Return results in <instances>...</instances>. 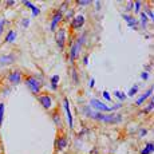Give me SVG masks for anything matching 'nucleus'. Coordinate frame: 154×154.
Masks as SVG:
<instances>
[{"label":"nucleus","instance_id":"obj_1","mask_svg":"<svg viewBox=\"0 0 154 154\" xmlns=\"http://www.w3.org/2000/svg\"><path fill=\"white\" fill-rule=\"evenodd\" d=\"M85 111L87 112V117L93 118V119L97 121H102V122H107V123H119L122 121V117L119 114H110V115H106V114H100L98 111H90L88 109H85Z\"/></svg>","mask_w":154,"mask_h":154},{"label":"nucleus","instance_id":"obj_2","mask_svg":"<svg viewBox=\"0 0 154 154\" xmlns=\"http://www.w3.org/2000/svg\"><path fill=\"white\" fill-rule=\"evenodd\" d=\"M26 86L28 87V90L32 94H39L40 88H42V83L38 81L35 76H27L26 78Z\"/></svg>","mask_w":154,"mask_h":154},{"label":"nucleus","instance_id":"obj_3","mask_svg":"<svg viewBox=\"0 0 154 154\" xmlns=\"http://www.w3.org/2000/svg\"><path fill=\"white\" fill-rule=\"evenodd\" d=\"M85 42V35L83 36H79L78 40L75 43L71 44V50H70V62H74L79 55V51H81V47H82V43Z\"/></svg>","mask_w":154,"mask_h":154},{"label":"nucleus","instance_id":"obj_4","mask_svg":"<svg viewBox=\"0 0 154 154\" xmlns=\"http://www.w3.org/2000/svg\"><path fill=\"white\" fill-rule=\"evenodd\" d=\"M90 105H91V107L97 109V110H100V111H112V110H114V107L106 106L105 103H102V102H100V100H98V99H91Z\"/></svg>","mask_w":154,"mask_h":154},{"label":"nucleus","instance_id":"obj_5","mask_svg":"<svg viewBox=\"0 0 154 154\" xmlns=\"http://www.w3.org/2000/svg\"><path fill=\"white\" fill-rule=\"evenodd\" d=\"M64 42H66V29L60 28L56 32V43H58V47L60 48V51L64 50Z\"/></svg>","mask_w":154,"mask_h":154},{"label":"nucleus","instance_id":"obj_6","mask_svg":"<svg viewBox=\"0 0 154 154\" xmlns=\"http://www.w3.org/2000/svg\"><path fill=\"white\" fill-rule=\"evenodd\" d=\"M22 79V71L19 70H12L10 74H8V81L12 85H17Z\"/></svg>","mask_w":154,"mask_h":154},{"label":"nucleus","instance_id":"obj_7","mask_svg":"<svg viewBox=\"0 0 154 154\" xmlns=\"http://www.w3.org/2000/svg\"><path fill=\"white\" fill-rule=\"evenodd\" d=\"M85 16L83 15H76V16H74L72 22H71V27H72L74 29H79L82 28V26L85 24Z\"/></svg>","mask_w":154,"mask_h":154},{"label":"nucleus","instance_id":"obj_8","mask_svg":"<svg viewBox=\"0 0 154 154\" xmlns=\"http://www.w3.org/2000/svg\"><path fill=\"white\" fill-rule=\"evenodd\" d=\"M38 100L42 103V106L44 109H50L52 106V98L47 94H43V95H39L38 97Z\"/></svg>","mask_w":154,"mask_h":154},{"label":"nucleus","instance_id":"obj_9","mask_svg":"<svg viewBox=\"0 0 154 154\" xmlns=\"http://www.w3.org/2000/svg\"><path fill=\"white\" fill-rule=\"evenodd\" d=\"M63 19V14L60 12V11H58V12H55V15L52 16V20H51V31H55L56 27H58V23L60 22V20Z\"/></svg>","mask_w":154,"mask_h":154},{"label":"nucleus","instance_id":"obj_10","mask_svg":"<svg viewBox=\"0 0 154 154\" xmlns=\"http://www.w3.org/2000/svg\"><path fill=\"white\" fill-rule=\"evenodd\" d=\"M63 106H64V110H66V114H67V119H69V126H70V127H72V126H74L72 115H71L70 105H69V100H67V98H64V99H63Z\"/></svg>","mask_w":154,"mask_h":154},{"label":"nucleus","instance_id":"obj_11","mask_svg":"<svg viewBox=\"0 0 154 154\" xmlns=\"http://www.w3.org/2000/svg\"><path fill=\"white\" fill-rule=\"evenodd\" d=\"M55 146H56V150H58V152H62V150L67 146V138L63 137V135L59 137L58 140H56V142H55Z\"/></svg>","mask_w":154,"mask_h":154},{"label":"nucleus","instance_id":"obj_12","mask_svg":"<svg viewBox=\"0 0 154 154\" xmlns=\"http://www.w3.org/2000/svg\"><path fill=\"white\" fill-rule=\"evenodd\" d=\"M14 60H15V55L14 54L2 55V56H0V66H4V64H11Z\"/></svg>","mask_w":154,"mask_h":154},{"label":"nucleus","instance_id":"obj_13","mask_svg":"<svg viewBox=\"0 0 154 154\" xmlns=\"http://www.w3.org/2000/svg\"><path fill=\"white\" fill-rule=\"evenodd\" d=\"M122 17L127 22V24H129V27H131V28H137V26H138V22H137V19L135 17H133V16H130V15H122Z\"/></svg>","mask_w":154,"mask_h":154},{"label":"nucleus","instance_id":"obj_14","mask_svg":"<svg viewBox=\"0 0 154 154\" xmlns=\"http://www.w3.org/2000/svg\"><path fill=\"white\" fill-rule=\"evenodd\" d=\"M152 93H153V88H150V90L149 91H147V93L146 94H143V95H142V97H140V98H138L137 99V102H135V103H137V105L138 106H141L142 105V103H143L145 102V100H146L147 98H149V97L150 95H152Z\"/></svg>","mask_w":154,"mask_h":154},{"label":"nucleus","instance_id":"obj_15","mask_svg":"<svg viewBox=\"0 0 154 154\" xmlns=\"http://www.w3.org/2000/svg\"><path fill=\"white\" fill-rule=\"evenodd\" d=\"M24 4L27 5L28 8H31V10H32V15H34V16H36V15H39V12H40V11H39V8H36V7H35V5L32 4L31 2H24Z\"/></svg>","mask_w":154,"mask_h":154},{"label":"nucleus","instance_id":"obj_16","mask_svg":"<svg viewBox=\"0 0 154 154\" xmlns=\"http://www.w3.org/2000/svg\"><path fill=\"white\" fill-rule=\"evenodd\" d=\"M15 39H16V32L15 31H10L7 35V38H5V42L7 43H12L15 42Z\"/></svg>","mask_w":154,"mask_h":154},{"label":"nucleus","instance_id":"obj_17","mask_svg":"<svg viewBox=\"0 0 154 154\" xmlns=\"http://www.w3.org/2000/svg\"><path fill=\"white\" fill-rule=\"evenodd\" d=\"M153 150H154V145L152 143V142H150V143H147L146 147H145V149L141 152V154H152Z\"/></svg>","mask_w":154,"mask_h":154},{"label":"nucleus","instance_id":"obj_18","mask_svg":"<svg viewBox=\"0 0 154 154\" xmlns=\"http://www.w3.org/2000/svg\"><path fill=\"white\" fill-rule=\"evenodd\" d=\"M140 16H141V26H142V28H145L147 24V15L146 12H141Z\"/></svg>","mask_w":154,"mask_h":154},{"label":"nucleus","instance_id":"obj_19","mask_svg":"<svg viewBox=\"0 0 154 154\" xmlns=\"http://www.w3.org/2000/svg\"><path fill=\"white\" fill-rule=\"evenodd\" d=\"M54 121H55L56 126H58V127H62V119L59 118V112H58V111L54 112Z\"/></svg>","mask_w":154,"mask_h":154},{"label":"nucleus","instance_id":"obj_20","mask_svg":"<svg viewBox=\"0 0 154 154\" xmlns=\"http://www.w3.org/2000/svg\"><path fill=\"white\" fill-rule=\"evenodd\" d=\"M58 82H59V75H54V76L51 78V83H52L51 87L54 88V90L56 88V85H58Z\"/></svg>","mask_w":154,"mask_h":154},{"label":"nucleus","instance_id":"obj_21","mask_svg":"<svg viewBox=\"0 0 154 154\" xmlns=\"http://www.w3.org/2000/svg\"><path fill=\"white\" fill-rule=\"evenodd\" d=\"M3 117H4V103H0V126L3 125Z\"/></svg>","mask_w":154,"mask_h":154},{"label":"nucleus","instance_id":"obj_22","mask_svg":"<svg viewBox=\"0 0 154 154\" xmlns=\"http://www.w3.org/2000/svg\"><path fill=\"white\" fill-rule=\"evenodd\" d=\"M71 74H72V81H74V83H78V74H76V70L74 69L72 71H71Z\"/></svg>","mask_w":154,"mask_h":154},{"label":"nucleus","instance_id":"obj_23","mask_svg":"<svg viewBox=\"0 0 154 154\" xmlns=\"http://www.w3.org/2000/svg\"><path fill=\"white\" fill-rule=\"evenodd\" d=\"M137 91H138V86H133V87L130 88V91H129V95H135Z\"/></svg>","mask_w":154,"mask_h":154},{"label":"nucleus","instance_id":"obj_24","mask_svg":"<svg viewBox=\"0 0 154 154\" xmlns=\"http://www.w3.org/2000/svg\"><path fill=\"white\" fill-rule=\"evenodd\" d=\"M153 107H154V102L152 100V102L149 103V106H147V107L143 110V112H149V111H152V110H153Z\"/></svg>","mask_w":154,"mask_h":154},{"label":"nucleus","instance_id":"obj_25","mask_svg":"<svg viewBox=\"0 0 154 154\" xmlns=\"http://www.w3.org/2000/svg\"><path fill=\"white\" fill-rule=\"evenodd\" d=\"M76 4L78 5H88V4H91V2H88V0H79V2H76Z\"/></svg>","mask_w":154,"mask_h":154},{"label":"nucleus","instance_id":"obj_26","mask_svg":"<svg viewBox=\"0 0 154 154\" xmlns=\"http://www.w3.org/2000/svg\"><path fill=\"white\" fill-rule=\"evenodd\" d=\"M114 95H115V97H118L119 99H125V98H126V95H125V94H122L121 91H115Z\"/></svg>","mask_w":154,"mask_h":154},{"label":"nucleus","instance_id":"obj_27","mask_svg":"<svg viewBox=\"0 0 154 154\" xmlns=\"http://www.w3.org/2000/svg\"><path fill=\"white\" fill-rule=\"evenodd\" d=\"M140 8H141V2L138 0V2L134 3V11L135 12H140Z\"/></svg>","mask_w":154,"mask_h":154},{"label":"nucleus","instance_id":"obj_28","mask_svg":"<svg viewBox=\"0 0 154 154\" xmlns=\"http://www.w3.org/2000/svg\"><path fill=\"white\" fill-rule=\"evenodd\" d=\"M4 26H5V20L0 19V35H2V32L4 31Z\"/></svg>","mask_w":154,"mask_h":154},{"label":"nucleus","instance_id":"obj_29","mask_svg":"<svg viewBox=\"0 0 154 154\" xmlns=\"http://www.w3.org/2000/svg\"><path fill=\"white\" fill-rule=\"evenodd\" d=\"M133 5H134V3H133V2H127V4H126V10H127V11H130V10L133 8Z\"/></svg>","mask_w":154,"mask_h":154},{"label":"nucleus","instance_id":"obj_30","mask_svg":"<svg viewBox=\"0 0 154 154\" xmlns=\"http://www.w3.org/2000/svg\"><path fill=\"white\" fill-rule=\"evenodd\" d=\"M141 78L142 79H147V78H149V74H147V72H142L141 74Z\"/></svg>","mask_w":154,"mask_h":154},{"label":"nucleus","instance_id":"obj_31","mask_svg":"<svg viewBox=\"0 0 154 154\" xmlns=\"http://www.w3.org/2000/svg\"><path fill=\"white\" fill-rule=\"evenodd\" d=\"M103 97H105V99H107V100H110L111 98H110V95H109V93L107 91H105V93H103Z\"/></svg>","mask_w":154,"mask_h":154},{"label":"nucleus","instance_id":"obj_32","mask_svg":"<svg viewBox=\"0 0 154 154\" xmlns=\"http://www.w3.org/2000/svg\"><path fill=\"white\" fill-rule=\"evenodd\" d=\"M28 24H29V20H28V19H24V20H23V26H24V27H27Z\"/></svg>","mask_w":154,"mask_h":154},{"label":"nucleus","instance_id":"obj_33","mask_svg":"<svg viewBox=\"0 0 154 154\" xmlns=\"http://www.w3.org/2000/svg\"><path fill=\"white\" fill-rule=\"evenodd\" d=\"M94 85H95V79H91V81H90V87H94Z\"/></svg>","mask_w":154,"mask_h":154},{"label":"nucleus","instance_id":"obj_34","mask_svg":"<svg viewBox=\"0 0 154 154\" xmlns=\"http://www.w3.org/2000/svg\"><path fill=\"white\" fill-rule=\"evenodd\" d=\"M83 63H85V64H87V63H88V55H86V56H85V59H83Z\"/></svg>","mask_w":154,"mask_h":154},{"label":"nucleus","instance_id":"obj_35","mask_svg":"<svg viewBox=\"0 0 154 154\" xmlns=\"http://www.w3.org/2000/svg\"><path fill=\"white\" fill-rule=\"evenodd\" d=\"M145 134H147V130H141V137H143Z\"/></svg>","mask_w":154,"mask_h":154},{"label":"nucleus","instance_id":"obj_36","mask_svg":"<svg viewBox=\"0 0 154 154\" xmlns=\"http://www.w3.org/2000/svg\"><path fill=\"white\" fill-rule=\"evenodd\" d=\"M149 16H150V19H154V14H153V11H149Z\"/></svg>","mask_w":154,"mask_h":154},{"label":"nucleus","instance_id":"obj_37","mask_svg":"<svg viewBox=\"0 0 154 154\" xmlns=\"http://www.w3.org/2000/svg\"><path fill=\"white\" fill-rule=\"evenodd\" d=\"M5 4H7V5H14L15 2H5Z\"/></svg>","mask_w":154,"mask_h":154}]
</instances>
